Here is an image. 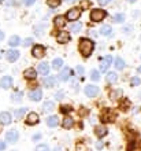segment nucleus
<instances>
[{"label": "nucleus", "mask_w": 141, "mask_h": 151, "mask_svg": "<svg viewBox=\"0 0 141 151\" xmlns=\"http://www.w3.org/2000/svg\"><path fill=\"white\" fill-rule=\"evenodd\" d=\"M37 72L43 76H48V73H49V66H48V63H45V62L40 63L39 66H37Z\"/></svg>", "instance_id": "obj_16"}, {"label": "nucleus", "mask_w": 141, "mask_h": 151, "mask_svg": "<svg viewBox=\"0 0 141 151\" xmlns=\"http://www.w3.org/2000/svg\"><path fill=\"white\" fill-rule=\"evenodd\" d=\"M3 37H4V32H3V30H0V41L3 40Z\"/></svg>", "instance_id": "obj_47"}, {"label": "nucleus", "mask_w": 141, "mask_h": 151, "mask_svg": "<svg viewBox=\"0 0 141 151\" xmlns=\"http://www.w3.org/2000/svg\"><path fill=\"white\" fill-rule=\"evenodd\" d=\"M24 76H25V78H28V80H33L36 78V76H37V72H36L34 69H26L24 72Z\"/></svg>", "instance_id": "obj_20"}, {"label": "nucleus", "mask_w": 141, "mask_h": 151, "mask_svg": "<svg viewBox=\"0 0 141 151\" xmlns=\"http://www.w3.org/2000/svg\"><path fill=\"white\" fill-rule=\"evenodd\" d=\"M96 146H97V148H102V147H103V143H100V142H99Z\"/></svg>", "instance_id": "obj_48"}, {"label": "nucleus", "mask_w": 141, "mask_h": 151, "mask_svg": "<svg viewBox=\"0 0 141 151\" xmlns=\"http://www.w3.org/2000/svg\"><path fill=\"white\" fill-rule=\"evenodd\" d=\"M12 151H15V150H12Z\"/></svg>", "instance_id": "obj_56"}, {"label": "nucleus", "mask_w": 141, "mask_h": 151, "mask_svg": "<svg viewBox=\"0 0 141 151\" xmlns=\"http://www.w3.org/2000/svg\"><path fill=\"white\" fill-rule=\"evenodd\" d=\"M44 109V111H52L54 109H55V103L54 102H51V100H48V102H45L43 106Z\"/></svg>", "instance_id": "obj_29"}, {"label": "nucleus", "mask_w": 141, "mask_h": 151, "mask_svg": "<svg viewBox=\"0 0 141 151\" xmlns=\"http://www.w3.org/2000/svg\"><path fill=\"white\" fill-rule=\"evenodd\" d=\"M66 17H62V15H58L55 18V19H54V24H55V26L56 28H63V26H64V25H66Z\"/></svg>", "instance_id": "obj_18"}, {"label": "nucleus", "mask_w": 141, "mask_h": 151, "mask_svg": "<svg viewBox=\"0 0 141 151\" xmlns=\"http://www.w3.org/2000/svg\"><path fill=\"white\" fill-rule=\"evenodd\" d=\"M0 87L4 88V89H8V88L12 87V78L10 76H4L3 78L0 80Z\"/></svg>", "instance_id": "obj_13"}, {"label": "nucleus", "mask_w": 141, "mask_h": 151, "mask_svg": "<svg viewBox=\"0 0 141 151\" xmlns=\"http://www.w3.org/2000/svg\"><path fill=\"white\" fill-rule=\"evenodd\" d=\"M6 56H7V59L10 62H15L18 58H19V51L18 50H8L6 52Z\"/></svg>", "instance_id": "obj_12"}, {"label": "nucleus", "mask_w": 141, "mask_h": 151, "mask_svg": "<svg viewBox=\"0 0 141 151\" xmlns=\"http://www.w3.org/2000/svg\"><path fill=\"white\" fill-rule=\"evenodd\" d=\"M58 124H59L58 115H51V117H48V118H47V125H48V127L54 128V127H56Z\"/></svg>", "instance_id": "obj_21"}, {"label": "nucleus", "mask_w": 141, "mask_h": 151, "mask_svg": "<svg viewBox=\"0 0 141 151\" xmlns=\"http://www.w3.org/2000/svg\"><path fill=\"white\" fill-rule=\"evenodd\" d=\"M31 43H33V39H30V37H28V39L24 40V47H29V45H31Z\"/></svg>", "instance_id": "obj_39"}, {"label": "nucleus", "mask_w": 141, "mask_h": 151, "mask_svg": "<svg viewBox=\"0 0 141 151\" xmlns=\"http://www.w3.org/2000/svg\"><path fill=\"white\" fill-rule=\"evenodd\" d=\"M100 33H102L103 36H110L111 33H112V29H111V26H108V25H104V26H102V29H100Z\"/></svg>", "instance_id": "obj_26"}, {"label": "nucleus", "mask_w": 141, "mask_h": 151, "mask_svg": "<svg viewBox=\"0 0 141 151\" xmlns=\"http://www.w3.org/2000/svg\"><path fill=\"white\" fill-rule=\"evenodd\" d=\"M81 15V8H70L66 14L67 21H77Z\"/></svg>", "instance_id": "obj_4"}, {"label": "nucleus", "mask_w": 141, "mask_h": 151, "mask_svg": "<svg viewBox=\"0 0 141 151\" xmlns=\"http://www.w3.org/2000/svg\"><path fill=\"white\" fill-rule=\"evenodd\" d=\"M36 151H49V147L47 144H40V146L36 147Z\"/></svg>", "instance_id": "obj_35"}, {"label": "nucleus", "mask_w": 141, "mask_h": 151, "mask_svg": "<svg viewBox=\"0 0 141 151\" xmlns=\"http://www.w3.org/2000/svg\"><path fill=\"white\" fill-rule=\"evenodd\" d=\"M141 83V80L138 78V77H133V78H132V81H130V84H132V85H133V87H136V85H138V84Z\"/></svg>", "instance_id": "obj_37"}, {"label": "nucleus", "mask_w": 141, "mask_h": 151, "mask_svg": "<svg viewBox=\"0 0 141 151\" xmlns=\"http://www.w3.org/2000/svg\"><path fill=\"white\" fill-rule=\"evenodd\" d=\"M29 98H30V100H33V102H39V100H41V98H43V92H41V89L36 88V89L30 91Z\"/></svg>", "instance_id": "obj_9"}, {"label": "nucleus", "mask_w": 141, "mask_h": 151, "mask_svg": "<svg viewBox=\"0 0 141 151\" xmlns=\"http://www.w3.org/2000/svg\"><path fill=\"white\" fill-rule=\"evenodd\" d=\"M125 60L122 59V58H117V59H115V68L118 69V70H123V69H125Z\"/></svg>", "instance_id": "obj_28"}, {"label": "nucleus", "mask_w": 141, "mask_h": 151, "mask_svg": "<svg viewBox=\"0 0 141 151\" xmlns=\"http://www.w3.org/2000/svg\"><path fill=\"white\" fill-rule=\"evenodd\" d=\"M81 29H82V24H81V22H75V24H73L70 26V30L73 33H79Z\"/></svg>", "instance_id": "obj_24"}, {"label": "nucleus", "mask_w": 141, "mask_h": 151, "mask_svg": "<svg viewBox=\"0 0 141 151\" xmlns=\"http://www.w3.org/2000/svg\"><path fill=\"white\" fill-rule=\"evenodd\" d=\"M114 119H115V113H114L111 109L103 110V113H102V121L103 122H112Z\"/></svg>", "instance_id": "obj_3"}, {"label": "nucleus", "mask_w": 141, "mask_h": 151, "mask_svg": "<svg viewBox=\"0 0 141 151\" xmlns=\"http://www.w3.org/2000/svg\"><path fill=\"white\" fill-rule=\"evenodd\" d=\"M31 54H33V56L34 58H43L44 55H45V48L43 47V45H34L33 47V50H31Z\"/></svg>", "instance_id": "obj_7"}, {"label": "nucleus", "mask_w": 141, "mask_h": 151, "mask_svg": "<svg viewBox=\"0 0 141 151\" xmlns=\"http://www.w3.org/2000/svg\"><path fill=\"white\" fill-rule=\"evenodd\" d=\"M18 137H19V133H18L16 129H11V131H8L6 133V140H7L8 143H15L16 140H18Z\"/></svg>", "instance_id": "obj_5"}, {"label": "nucleus", "mask_w": 141, "mask_h": 151, "mask_svg": "<svg viewBox=\"0 0 141 151\" xmlns=\"http://www.w3.org/2000/svg\"><path fill=\"white\" fill-rule=\"evenodd\" d=\"M44 85L47 88H52V87H55V84H56V78L54 77V76H47L45 78H44Z\"/></svg>", "instance_id": "obj_15"}, {"label": "nucleus", "mask_w": 141, "mask_h": 151, "mask_svg": "<svg viewBox=\"0 0 141 151\" xmlns=\"http://www.w3.org/2000/svg\"><path fill=\"white\" fill-rule=\"evenodd\" d=\"M60 3H62V0H47V4L49 7H58Z\"/></svg>", "instance_id": "obj_33"}, {"label": "nucleus", "mask_w": 141, "mask_h": 151, "mask_svg": "<svg viewBox=\"0 0 141 151\" xmlns=\"http://www.w3.org/2000/svg\"><path fill=\"white\" fill-rule=\"evenodd\" d=\"M40 137H41L40 135H34V136H33V140H34V142H36V140H40Z\"/></svg>", "instance_id": "obj_46"}, {"label": "nucleus", "mask_w": 141, "mask_h": 151, "mask_svg": "<svg viewBox=\"0 0 141 151\" xmlns=\"http://www.w3.org/2000/svg\"><path fill=\"white\" fill-rule=\"evenodd\" d=\"M77 73H78L79 76L84 74V68H82V66H77Z\"/></svg>", "instance_id": "obj_44"}, {"label": "nucleus", "mask_w": 141, "mask_h": 151, "mask_svg": "<svg viewBox=\"0 0 141 151\" xmlns=\"http://www.w3.org/2000/svg\"><path fill=\"white\" fill-rule=\"evenodd\" d=\"M6 147H7V146H6V143L0 140V151H4V150H6Z\"/></svg>", "instance_id": "obj_45"}, {"label": "nucleus", "mask_w": 141, "mask_h": 151, "mask_svg": "<svg viewBox=\"0 0 141 151\" xmlns=\"http://www.w3.org/2000/svg\"><path fill=\"white\" fill-rule=\"evenodd\" d=\"M54 151H62V148H60V147H56V148H55V150H54Z\"/></svg>", "instance_id": "obj_50"}, {"label": "nucleus", "mask_w": 141, "mask_h": 151, "mask_svg": "<svg viewBox=\"0 0 141 151\" xmlns=\"http://www.w3.org/2000/svg\"><path fill=\"white\" fill-rule=\"evenodd\" d=\"M117 80H118L117 73H112V72L107 73V81H108V83H117Z\"/></svg>", "instance_id": "obj_30"}, {"label": "nucleus", "mask_w": 141, "mask_h": 151, "mask_svg": "<svg viewBox=\"0 0 141 151\" xmlns=\"http://www.w3.org/2000/svg\"><path fill=\"white\" fill-rule=\"evenodd\" d=\"M121 96H122V91H121V89L111 92V99H118V98H121Z\"/></svg>", "instance_id": "obj_34"}, {"label": "nucleus", "mask_w": 141, "mask_h": 151, "mask_svg": "<svg viewBox=\"0 0 141 151\" xmlns=\"http://www.w3.org/2000/svg\"><path fill=\"white\" fill-rule=\"evenodd\" d=\"M112 21L117 22V24H121V22L125 21V15H123V14H115V15L112 17Z\"/></svg>", "instance_id": "obj_31"}, {"label": "nucleus", "mask_w": 141, "mask_h": 151, "mask_svg": "<svg viewBox=\"0 0 141 151\" xmlns=\"http://www.w3.org/2000/svg\"><path fill=\"white\" fill-rule=\"evenodd\" d=\"M79 52L82 54V56H89L90 54H92V51H93L94 48V43L90 39H81L79 40Z\"/></svg>", "instance_id": "obj_1"}, {"label": "nucleus", "mask_w": 141, "mask_h": 151, "mask_svg": "<svg viewBox=\"0 0 141 151\" xmlns=\"http://www.w3.org/2000/svg\"><path fill=\"white\" fill-rule=\"evenodd\" d=\"M94 133H96L99 137H104V136L108 133V129H107L106 127H103V125H99V127H96V129H94Z\"/></svg>", "instance_id": "obj_19"}, {"label": "nucleus", "mask_w": 141, "mask_h": 151, "mask_svg": "<svg viewBox=\"0 0 141 151\" xmlns=\"http://www.w3.org/2000/svg\"><path fill=\"white\" fill-rule=\"evenodd\" d=\"M111 63H112V56L111 55H107L104 58H102L100 59V69H102V72H106Z\"/></svg>", "instance_id": "obj_6"}, {"label": "nucleus", "mask_w": 141, "mask_h": 151, "mask_svg": "<svg viewBox=\"0 0 141 151\" xmlns=\"http://www.w3.org/2000/svg\"><path fill=\"white\" fill-rule=\"evenodd\" d=\"M36 0H24V4L25 6H31V4H34Z\"/></svg>", "instance_id": "obj_42"}, {"label": "nucleus", "mask_w": 141, "mask_h": 151, "mask_svg": "<svg viewBox=\"0 0 141 151\" xmlns=\"http://www.w3.org/2000/svg\"><path fill=\"white\" fill-rule=\"evenodd\" d=\"M130 29H132V28H129V26H127V28H125V32L126 33H130Z\"/></svg>", "instance_id": "obj_49"}, {"label": "nucleus", "mask_w": 141, "mask_h": 151, "mask_svg": "<svg viewBox=\"0 0 141 151\" xmlns=\"http://www.w3.org/2000/svg\"><path fill=\"white\" fill-rule=\"evenodd\" d=\"M99 1V4H100V6H106V4H108L111 1V0H97Z\"/></svg>", "instance_id": "obj_43"}, {"label": "nucleus", "mask_w": 141, "mask_h": 151, "mask_svg": "<svg viewBox=\"0 0 141 151\" xmlns=\"http://www.w3.org/2000/svg\"><path fill=\"white\" fill-rule=\"evenodd\" d=\"M138 73H141V68H138Z\"/></svg>", "instance_id": "obj_53"}, {"label": "nucleus", "mask_w": 141, "mask_h": 151, "mask_svg": "<svg viewBox=\"0 0 141 151\" xmlns=\"http://www.w3.org/2000/svg\"><path fill=\"white\" fill-rule=\"evenodd\" d=\"M39 121H40V117L37 113H29L28 117H26V124L28 125H36Z\"/></svg>", "instance_id": "obj_10"}, {"label": "nucleus", "mask_w": 141, "mask_h": 151, "mask_svg": "<svg viewBox=\"0 0 141 151\" xmlns=\"http://www.w3.org/2000/svg\"><path fill=\"white\" fill-rule=\"evenodd\" d=\"M56 40L60 44H66L70 41V35H69V32H59L58 36H56Z\"/></svg>", "instance_id": "obj_11"}, {"label": "nucleus", "mask_w": 141, "mask_h": 151, "mask_svg": "<svg viewBox=\"0 0 141 151\" xmlns=\"http://www.w3.org/2000/svg\"><path fill=\"white\" fill-rule=\"evenodd\" d=\"M11 119H12V115L10 113H7V111L0 113V122L3 124V125H8V124L11 122Z\"/></svg>", "instance_id": "obj_14"}, {"label": "nucleus", "mask_w": 141, "mask_h": 151, "mask_svg": "<svg viewBox=\"0 0 141 151\" xmlns=\"http://www.w3.org/2000/svg\"><path fill=\"white\" fill-rule=\"evenodd\" d=\"M140 99H141V93H140Z\"/></svg>", "instance_id": "obj_55"}, {"label": "nucleus", "mask_w": 141, "mask_h": 151, "mask_svg": "<svg viewBox=\"0 0 141 151\" xmlns=\"http://www.w3.org/2000/svg\"><path fill=\"white\" fill-rule=\"evenodd\" d=\"M70 77H71V70L69 68L63 69L62 73L59 74V80L60 81H67V80H70Z\"/></svg>", "instance_id": "obj_17"}, {"label": "nucleus", "mask_w": 141, "mask_h": 151, "mask_svg": "<svg viewBox=\"0 0 141 151\" xmlns=\"http://www.w3.org/2000/svg\"><path fill=\"white\" fill-rule=\"evenodd\" d=\"M11 98H12V100H15V102H21V100H22V93H21V92H16Z\"/></svg>", "instance_id": "obj_36"}, {"label": "nucleus", "mask_w": 141, "mask_h": 151, "mask_svg": "<svg viewBox=\"0 0 141 151\" xmlns=\"http://www.w3.org/2000/svg\"><path fill=\"white\" fill-rule=\"evenodd\" d=\"M60 111H62V113H70L71 111V106L64 104V106H62V107H60Z\"/></svg>", "instance_id": "obj_38"}, {"label": "nucleus", "mask_w": 141, "mask_h": 151, "mask_svg": "<svg viewBox=\"0 0 141 151\" xmlns=\"http://www.w3.org/2000/svg\"><path fill=\"white\" fill-rule=\"evenodd\" d=\"M127 1H129V3H134V1H136V0H127Z\"/></svg>", "instance_id": "obj_51"}, {"label": "nucleus", "mask_w": 141, "mask_h": 151, "mask_svg": "<svg viewBox=\"0 0 141 151\" xmlns=\"http://www.w3.org/2000/svg\"><path fill=\"white\" fill-rule=\"evenodd\" d=\"M25 113H26V109H25V107L16 109L15 111H14V118H15V119H21L25 115Z\"/></svg>", "instance_id": "obj_23"}, {"label": "nucleus", "mask_w": 141, "mask_h": 151, "mask_svg": "<svg viewBox=\"0 0 141 151\" xmlns=\"http://www.w3.org/2000/svg\"><path fill=\"white\" fill-rule=\"evenodd\" d=\"M90 6V1H82L81 3V8H88Z\"/></svg>", "instance_id": "obj_41"}, {"label": "nucleus", "mask_w": 141, "mask_h": 151, "mask_svg": "<svg viewBox=\"0 0 141 151\" xmlns=\"http://www.w3.org/2000/svg\"><path fill=\"white\" fill-rule=\"evenodd\" d=\"M62 125L64 129H70V128H73V125H74V119L71 118V117H64Z\"/></svg>", "instance_id": "obj_22"}, {"label": "nucleus", "mask_w": 141, "mask_h": 151, "mask_svg": "<svg viewBox=\"0 0 141 151\" xmlns=\"http://www.w3.org/2000/svg\"><path fill=\"white\" fill-rule=\"evenodd\" d=\"M106 15L107 12L104 10H102V8H94V10L90 11V19L93 22H100V21H103L106 18Z\"/></svg>", "instance_id": "obj_2"}, {"label": "nucleus", "mask_w": 141, "mask_h": 151, "mask_svg": "<svg viewBox=\"0 0 141 151\" xmlns=\"http://www.w3.org/2000/svg\"><path fill=\"white\" fill-rule=\"evenodd\" d=\"M63 96H64V92H63V91H59V92H56L55 98H56V99H62Z\"/></svg>", "instance_id": "obj_40"}, {"label": "nucleus", "mask_w": 141, "mask_h": 151, "mask_svg": "<svg viewBox=\"0 0 141 151\" xmlns=\"http://www.w3.org/2000/svg\"><path fill=\"white\" fill-rule=\"evenodd\" d=\"M97 93H99V87H96V85H88V87H85V95L88 98H94Z\"/></svg>", "instance_id": "obj_8"}, {"label": "nucleus", "mask_w": 141, "mask_h": 151, "mask_svg": "<svg viewBox=\"0 0 141 151\" xmlns=\"http://www.w3.org/2000/svg\"><path fill=\"white\" fill-rule=\"evenodd\" d=\"M8 44L11 45V47H16V45H19L21 44V40L18 36H11L10 40H8Z\"/></svg>", "instance_id": "obj_25"}, {"label": "nucleus", "mask_w": 141, "mask_h": 151, "mask_svg": "<svg viewBox=\"0 0 141 151\" xmlns=\"http://www.w3.org/2000/svg\"><path fill=\"white\" fill-rule=\"evenodd\" d=\"M66 1H69V3H73V1H75V0H66Z\"/></svg>", "instance_id": "obj_52"}, {"label": "nucleus", "mask_w": 141, "mask_h": 151, "mask_svg": "<svg viewBox=\"0 0 141 151\" xmlns=\"http://www.w3.org/2000/svg\"><path fill=\"white\" fill-rule=\"evenodd\" d=\"M62 66H63V60L60 59V58H56V59H54V62H52V69L59 70V69H62Z\"/></svg>", "instance_id": "obj_27"}, {"label": "nucleus", "mask_w": 141, "mask_h": 151, "mask_svg": "<svg viewBox=\"0 0 141 151\" xmlns=\"http://www.w3.org/2000/svg\"><path fill=\"white\" fill-rule=\"evenodd\" d=\"M0 3H3V0H0Z\"/></svg>", "instance_id": "obj_54"}, {"label": "nucleus", "mask_w": 141, "mask_h": 151, "mask_svg": "<svg viewBox=\"0 0 141 151\" xmlns=\"http://www.w3.org/2000/svg\"><path fill=\"white\" fill-rule=\"evenodd\" d=\"M90 78L93 80V81H99V80H100V73H99L97 70H92V72H90Z\"/></svg>", "instance_id": "obj_32"}]
</instances>
